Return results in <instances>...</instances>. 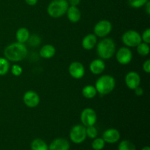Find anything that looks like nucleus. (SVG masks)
<instances>
[{
	"mask_svg": "<svg viewBox=\"0 0 150 150\" xmlns=\"http://www.w3.org/2000/svg\"><path fill=\"white\" fill-rule=\"evenodd\" d=\"M28 54V49L24 43L16 42L10 44L4 50V56L8 61L17 62L24 59Z\"/></svg>",
	"mask_w": 150,
	"mask_h": 150,
	"instance_id": "obj_1",
	"label": "nucleus"
},
{
	"mask_svg": "<svg viewBox=\"0 0 150 150\" xmlns=\"http://www.w3.org/2000/svg\"><path fill=\"white\" fill-rule=\"evenodd\" d=\"M115 52V42L111 38H104L97 45V54L103 60L112 58Z\"/></svg>",
	"mask_w": 150,
	"mask_h": 150,
	"instance_id": "obj_2",
	"label": "nucleus"
},
{
	"mask_svg": "<svg viewBox=\"0 0 150 150\" xmlns=\"http://www.w3.org/2000/svg\"><path fill=\"white\" fill-rule=\"evenodd\" d=\"M115 86V79L110 75L101 76L96 81L95 85L97 92L100 95H106L110 94L114 90Z\"/></svg>",
	"mask_w": 150,
	"mask_h": 150,
	"instance_id": "obj_3",
	"label": "nucleus"
},
{
	"mask_svg": "<svg viewBox=\"0 0 150 150\" xmlns=\"http://www.w3.org/2000/svg\"><path fill=\"white\" fill-rule=\"evenodd\" d=\"M69 6L67 0H52L48 4L47 13L51 18H59L66 14Z\"/></svg>",
	"mask_w": 150,
	"mask_h": 150,
	"instance_id": "obj_4",
	"label": "nucleus"
},
{
	"mask_svg": "<svg viewBox=\"0 0 150 150\" xmlns=\"http://www.w3.org/2000/svg\"><path fill=\"white\" fill-rule=\"evenodd\" d=\"M86 139V127L83 125H76L70 131V139L73 143L80 144Z\"/></svg>",
	"mask_w": 150,
	"mask_h": 150,
	"instance_id": "obj_5",
	"label": "nucleus"
},
{
	"mask_svg": "<svg viewBox=\"0 0 150 150\" xmlns=\"http://www.w3.org/2000/svg\"><path fill=\"white\" fill-rule=\"evenodd\" d=\"M122 42L128 48H134L142 42V37L138 32L135 30H128L122 36Z\"/></svg>",
	"mask_w": 150,
	"mask_h": 150,
	"instance_id": "obj_6",
	"label": "nucleus"
},
{
	"mask_svg": "<svg viewBox=\"0 0 150 150\" xmlns=\"http://www.w3.org/2000/svg\"><path fill=\"white\" fill-rule=\"evenodd\" d=\"M80 118L82 125L85 127H89L96 124L98 116L93 108H86L82 111Z\"/></svg>",
	"mask_w": 150,
	"mask_h": 150,
	"instance_id": "obj_7",
	"label": "nucleus"
},
{
	"mask_svg": "<svg viewBox=\"0 0 150 150\" xmlns=\"http://www.w3.org/2000/svg\"><path fill=\"white\" fill-rule=\"evenodd\" d=\"M112 24L108 20H101L95 24L94 27V34L98 38H105L111 33Z\"/></svg>",
	"mask_w": 150,
	"mask_h": 150,
	"instance_id": "obj_8",
	"label": "nucleus"
},
{
	"mask_svg": "<svg viewBox=\"0 0 150 150\" xmlns=\"http://www.w3.org/2000/svg\"><path fill=\"white\" fill-rule=\"evenodd\" d=\"M116 59L120 64H128L133 59V54L128 47H122L116 53Z\"/></svg>",
	"mask_w": 150,
	"mask_h": 150,
	"instance_id": "obj_9",
	"label": "nucleus"
},
{
	"mask_svg": "<svg viewBox=\"0 0 150 150\" xmlns=\"http://www.w3.org/2000/svg\"><path fill=\"white\" fill-rule=\"evenodd\" d=\"M68 72L70 76L75 79H81L85 74V68L80 62L75 61L70 63L68 67Z\"/></svg>",
	"mask_w": 150,
	"mask_h": 150,
	"instance_id": "obj_10",
	"label": "nucleus"
},
{
	"mask_svg": "<svg viewBox=\"0 0 150 150\" xmlns=\"http://www.w3.org/2000/svg\"><path fill=\"white\" fill-rule=\"evenodd\" d=\"M23 100L25 105L29 108H35L40 104V98L36 92L29 90L23 95Z\"/></svg>",
	"mask_w": 150,
	"mask_h": 150,
	"instance_id": "obj_11",
	"label": "nucleus"
},
{
	"mask_svg": "<svg viewBox=\"0 0 150 150\" xmlns=\"http://www.w3.org/2000/svg\"><path fill=\"white\" fill-rule=\"evenodd\" d=\"M125 82L126 86L130 89H136L137 86H140L141 77L138 73L135 71H130L126 74L125 78Z\"/></svg>",
	"mask_w": 150,
	"mask_h": 150,
	"instance_id": "obj_12",
	"label": "nucleus"
},
{
	"mask_svg": "<svg viewBox=\"0 0 150 150\" xmlns=\"http://www.w3.org/2000/svg\"><path fill=\"white\" fill-rule=\"evenodd\" d=\"M121 135L120 131L115 128H109L105 130L103 133L102 139L107 144H115L120 141Z\"/></svg>",
	"mask_w": 150,
	"mask_h": 150,
	"instance_id": "obj_13",
	"label": "nucleus"
},
{
	"mask_svg": "<svg viewBox=\"0 0 150 150\" xmlns=\"http://www.w3.org/2000/svg\"><path fill=\"white\" fill-rule=\"evenodd\" d=\"M70 142L64 138H57L53 140L48 146V150H69Z\"/></svg>",
	"mask_w": 150,
	"mask_h": 150,
	"instance_id": "obj_14",
	"label": "nucleus"
},
{
	"mask_svg": "<svg viewBox=\"0 0 150 150\" xmlns=\"http://www.w3.org/2000/svg\"><path fill=\"white\" fill-rule=\"evenodd\" d=\"M105 69V64L102 59H96L89 64V70L94 75H100L103 73Z\"/></svg>",
	"mask_w": 150,
	"mask_h": 150,
	"instance_id": "obj_15",
	"label": "nucleus"
},
{
	"mask_svg": "<svg viewBox=\"0 0 150 150\" xmlns=\"http://www.w3.org/2000/svg\"><path fill=\"white\" fill-rule=\"evenodd\" d=\"M66 14L68 20L72 23H77L81 18V13L77 6H69Z\"/></svg>",
	"mask_w": 150,
	"mask_h": 150,
	"instance_id": "obj_16",
	"label": "nucleus"
},
{
	"mask_svg": "<svg viewBox=\"0 0 150 150\" xmlns=\"http://www.w3.org/2000/svg\"><path fill=\"white\" fill-rule=\"evenodd\" d=\"M97 42H98V39L96 35L95 34H88L83 38L81 44L83 49L89 51L95 48V45H97Z\"/></svg>",
	"mask_w": 150,
	"mask_h": 150,
	"instance_id": "obj_17",
	"label": "nucleus"
},
{
	"mask_svg": "<svg viewBox=\"0 0 150 150\" xmlns=\"http://www.w3.org/2000/svg\"><path fill=\"white\" fill-rule=\"evenodd\" d=\"M56 54L55 47L51 44L43 45L40 50V56L43 59H51Z\"/></svg>",
	"mask_w": 150,
	"mask_h": 150,
	"instance_id": "obj_18",
	"label": "nucleus"
},
{
	"mask_svg": "<svg viewBox=\"0 0 150 150\" xmlns=\"http://www.w3.org/2000/svg\"><path fill=\"white\" fill-rule=\"evenodd\" d=\"M29 36H30V33L26 28H19L16 31V38L17 40V42H21V43H25V42H27Z\"/></svg>",
	"mask_w": 150,
	"mask_h": 150,
	"instance_id": "obj_19",
	"label": "nucleus"
},
{
	"mask_svg": "<svg viewBox=\"0 0 150 150\" xmlns=\"http://www.w3.org/2000/svg\"><path fill=\"white\" fill-rule=\"evenodd\" d=\"M31 150H48V146L45 141L41 139H35L31 142Z\"/></svg>",
	"mask_w": 150,
	"mask_h": 150,
	"instance_id": "obj_20",
	"label": "nucleus"
},
{
	"mask_svg": "<svg viewBox=\"0 0 150 150\" xmlns=\"http://www.w3.org/2000/svg\"><path fill=\"white\" fill-rule=\"evenodd\" d=\"M98 94L96 88L92 85H86L82 89V95L86 99H92Z\"/></svg>",
	"mask_w": 150,
	"mask_h": 150,
	"instance_id": "obj_21",
	"label": "nucleus"
},
{
	"mask_svg": "<svg viewBox=\"0 0 150 150\" xmlns=\"http://www.w3.org/2000/svg\"><path fill=\"white\" fill-rule=\"evenodd\" d=\"M137 48V52L139 55L142 57H146L150 52V47L149 45L146 42H142L136 46Z\"/></svg>",
	"mask_w": 150,
	"mask_h": 150,
	"instance_id": "obj_22",
	"label": "nucleus"
},
{
	"mask_svg": "<svg viewBox=\"0 0 150 150\" xmlns=\"http://www.w3.org/2000/svg\"><path fill=\"white\" fill-rule=\"evenodd\" d=\"M10 70V63L6 58L0 57V76H5Z\"/></svg>",
	"mask_w": 150,
	"mask_h": 150,
	"instance_id": "obj_23",
	"label": "nucleus"
},
{
	"mask_svg": "<svg viewBox=\"0 0 150 150\" xmlns=\"http://www.w3.org/2000/svg\"><path fill=\"white\" fill-rule=\"evenodd\" d=\"M118 150H136V147L130 141L123 140L119 144Z\"/></svg>",
	"mask_w": 150,
	"mask_h": 150,
	"instance_id": "obj_24",
	"label": "nucleus"
},
{
	"mask_svg": "<svg viewBox=\"0 0 150 150\" xmlns=\"http://www.w3.org/2000/svg\"><path fill=\"white\" fill-rule=\"evenodd\" d=\"M105 142L102 138H95L92 142V148L94 150H102L105 147Z\"/></svg>",
	"mask_w": 150,
	"mask_h": 150,
	"instance_id": "obj_25",
	"label": "nucleus"
},
{
	"mask_svg": "<svg viewBox=\"0 0 150 150\" xmlns=\"http://www.w3.org/2000/svg\"><path fill=\"white\" fill-rule=\"evenodd\" d=\"M27 42L32 47H37L40 45L41 38L38 35H33L32 36H29Z\"/></svg>",
	"mask_w": 150,
	"mask_h": 150,
	"instance_id": "obj_26",
	"label": "nucleus"
},
{
	"mask_svg": "<svg viewBox=\"0 0 150 150\" xmlns=\"http://www.w3.org/2000/svg\"><path fill=\"white\" fill-rule=\"evenodd\" d=\"M149 0H127L129 5L133 8H141L146 4Z\"/></svg>",
	"mask_w": 150,
	"mask_h": 150,
	"instance_id": "obj_27",
	"label": "nucleus"
},
{
	"mask_svg": "<svg viewBox=\"0 0 150 150\" xmlns=\"http://www.w3.org/2000/svg\"><path fill=\"white\" fill-rule=\"evenodd\" d=\"M86 137H89V139H94L98 137V130L95 125L86 127Z\"/></svg>",
	"mask_w": 150,
	"mask_h": 150,
	"instance_id": "obj_28",
	"label": "nucleus"
},
{
	"mask_svg": "<svg viewBox=\"0 0 150 150\" xmlns=\"http://www.w3.org/2000/svg\"><path fill=\"white\" fill-rule=\"evenodd\" d=\"M11 73L15 76H20L23 73V69L18 64H13L10 68Z\"/></svg>",
	"mask_w": 150,
	"mask_h": 150,
	"instance_id": "obj_29",
	"label": "nucleus"
},
{
	"mask_svg": "<svg viewBox=\"0 0 150 150\" xmlns=\"http://www.w3.org/2000/svg\"><path fill=\"white\" fill-rule=\"evenodd\" d=\"M142 37V41H143L144 42H146V43L149 44L150 43V29L147 28L146 30L144 31V32L142 33V35H141Z\"/></svg>",
	"mask_w": 150,
	"mask_h": 150,
	"instance_id": "obj_30",
	"label": "nucleus"
},
{
	"mask_svg": "<svg viewBox=\"0 0 150 150\" xmlns=\"http://www.w3.org/2000/svg\"><path fill=\"white\" fill-rule=\"evenodd\" d=\"M143 70L146 73H150V60L147 59L144 62L143 66Z\"/></svg>",
	"mask_w": 150,
	"mask_h": 150,
	"instance_id": "obj_31",
	"label": "nucleus"
},
{
	"mask_svg": "<svg viewBox=\"0 0 150 150\" xmlns=\"http://www.w3.org/2000/svg\"><path fill=\"white\" fill-rule=\"evenodd\" d=\"M133 90H134L135 94H136L137 96L140 97V96H142V95H143L144 89H143V88L141 87L140 86H137V87H136L135 89H133Z\"/></svg>",
	"mask_w": 150,
	"mask_h": 150,
	"instance_id": "obj_32",
	"label": "nucleus"
},
{
	"mask_svg": "<svg viewBox=\"0 0 150 150\" xmlns=\"http://www.w3.org/2000/svg\"><path fill=\"white\" fill-rule=\"evenodd\" d=\"M68 4L70 6H77L81 3V0H68Z\"/></svg>",
	"mask_w": 150,
	"mask_h": 150,
	"instance_id": "obj_33",
	"label": "nucleus"
},
{
	"mask_svg": "<svg viewBox=\"0 0 150 150\" xmlns=\"http://www.w3.org/2000/svg\"><path fill=\"white\" fill-rule=\"evenodd\" d=\"M38 0H25V2L29 6H35L38 3Z\"/></svg>",
	"mask_w": 150,
	"mask_h": 150,
	"instance_id": "obj_34",
	"label": "nucleus"
},
{
	"mask_svg": "<svg viewBox=\"0 0 150 150\" xmlns=\"http://www.w3.org/2000/svg\"><path fill=\"white\" fill-rule=\"evenodd\" d=\"M144 7H145V11H146V14L147 15H150V2L149 1H147V2L146 3V4H145Z\"/></svg>",
	"mask_w": 150,
	"mask_h": 150,
	"instance_id": "obj_35",
	"label": "nucleus"
},
{
	"mask_svg": "<svg viewBox=\"0 0 150 150\" xmlns=\"http://www.w3.org/2000/svg\"><path fill=\"white\" fill-rule=\"evenodd\" d=\"M142 150H150V148L149 146H144V147L142 148Z\"/></svg>",
	"mask_w": 150,
	"mask_h": 150,
	"instance_id": "obj_36",
	"label": "nucleus"
}]
</instances>
